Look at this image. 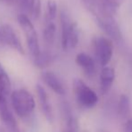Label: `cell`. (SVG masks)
Listing matches in <instances>:
<instances>
[{"instance_id": "4fadbf2b", "label": "cell", "mask_w": 132, "mask_h": 132, "mask_svg": "<svg viewBox=\"0 0 132 132\" xmlns=\"http://www.w3.org/2000/svg\"><path fill=\"white\" fill-rule=\"evenodd\" d=\"M124 0H97L98 5L107 14L115 15Z\"/></svg>"}, {"instance_id": "e0dca14e", "label": "cell", "mask_w": 132, "mask_h": 132, "mask_svg": "<svg viewBox=\"0 0 132 132\" xmlns=\"http://www.w3.org/2000/svg\"><path fill=\"white\" fill-rule=\"evenodd\" d=\"M30 14L34 20L38 19L42 14V1L40 0H29L28 5Z\"/></svg>"}, {"instance_id": "d6986e66", "label": "cell", "mask_w": 132, "mask_h": 132, "mask_svg": "<svg viewBox=\"0 0 132 132\" xmlns=\"http://www.w3.org/2000/svg\"><path fill=\"white\" fill-rule=\"evenodd\" d=\"M57 5L56 0H48L47 3V18L50 22H52L57 16Z\"/></svg>"}, {"instance_id": "ba28073f", "label": "cell", "mask_w": 132, "mask_h": 132, "mask_svg": "<svg viewBox=\"0 0 132 132\" xmlns=\"http://www.w3.org/2000/svg\"><path fill=\"white\" fill-rule=\"evenodd\" d=\"M79 42V29L76 23H72L67 34L61 38V45L63 50L75 49Z\"/></svg>"}, {"instance_id": "44dd1931", "label": "cell", "mask_w": 132, "mask_h": 132, "mask_svg": "<svg viewBox=\"0 0 132 132\" xmlns=\"http://www.w3.org/2000/svg\"><path fill=\"white\" fill-rule=\"evenodd\" d=\"M0 132H5V129H4L3 128L0 127Z\"/></svg>"}, {"instance_id": "9a60e30c", "label": "cell", "mask_w": 132, "mask_h": 132, "mask_svg": "<svg viewBox=\"0 0 132 132\" xmlns=\"http://www.w3.org/2000/svg\"><path fill=\"white\" fill-rule=\"evenodd\" d=\"M0 91L7 96L10 94L11 92V81L9 78L8 74L6 73L5 69L0 64Z\"/></svg>"}, {"instance_id": "5b68a950", "label": "cell", "mask_w": 132, "mask_h": 132, "mask_svg": "<svg viewBox=\"0 0 132 132\" xmlns=\"http://www.w3.org/2000/svg\"><path fill=\"white\" fill-rule=\"evenodd\" d=\"M0 42L19 53L24 54L21 40L14 31V29L10 24L5 23L0 26Z\"/></svg>"}, {"instance_id": "3957f363", "label": "cell", "mask_w": 132, "mask_h": 132, "mask_svg": "<svg viewBox=\"0 0 132 132\" xmlns=\"http://www.w3.org/2000/svg\"><path fill=\"white\" fill-rule=\"evenodd\" d=\"M17 20L20 26L23 30V32L25 34L27 46L30 52H31V56L33 57H37L40 52V44H39L38 35H37L34 26L31 23V20L25 14H19L17 16Z\"/></svg>"}, {"instance_id": "ffe728a7", "label": "cell", "mask_w": 132, "mask_h": 132, "mask_svg": "<svg viewBox=\"0 0 132 132\" xmlns=\"http://www.w3.org/2000/svg\"><path fill=\"white\" fill-rule=\"evenodd\" d=\"M125 132H132V119H128L124 125Z\"/></svg>"}, {"instance_id": "52a82bcc", "label": "cell", "mask_w": 132, "mask_h": 132, "mask_svg": "<svg viewBox=\"0 0 132 132\" xmlns=\"http://www.w3.org/2000/svg\"><path fill=\"white\" fill-rule=\"evenodd\" d=\"M42 78L54 93L59 95H64L66 94V88L62 81L55 73L51 71H44L42 74Z\"/></svg>"}, {"instance_id": "7a4b0ae2", "label": "cell", "mask_w": 132, "mask_h": 132, "mask_svg": "<svg viewBox=\"0 0 132 132\" xmlns=\"http://www.w3.org/2000/svg\"><path fill=\"white\" fill-rule=\"evenodd\" d=\"M73 90L76 99L80 106L84 108H93L98 103V96L92 88L83 80L75 78L73 81Z\"/></svg>"}, {"instance_id": "7c38bea8", "label": "cell", "mask_w": 132, "mask_h": 132, "mask_svg": "<svg viewBox=\"0 0 132 132\" xmlns=\"http://www.w3.org/2000/svg\"><path fill=\"white\" fill-rule=\"evenodd\" d=\"M76 62L87 76L89 77L94 76V72H95V63L91 56H89L86 53L81 52L77 54V57H76Z\"/></svg>"}, {"instance_id": "9c48e42d", "label": "cell", "mask_w": 132, "mask_h": 132, "mask_svg": "<svg viewBox=\"0 0 132 132\" xmlns=\"http://www.w3.org/2000/svg\"><path fill=\"white\" fill-rule=\"evenodd\" d=\"M36 90L37 94H38V99L40 102V108L42 110L45 118L47 119V120L49 122L53 121V111H52V107L50 103L49 96H48L47 92L45 91V89L42 86L40 85H36Z\"/></svg>"}, {"instance_id": "30bf717a", "label": "cell", "mask_w": 132, "mask_h": 132, "mask_svg": "<svg viewBox=\"0 0 132 132\" xmlns=\"http://www.w3.org/2000/svg\"><path fill=\"white\" fill-rule=\"evenodd\" d=\"M61 111L64 120V128L62 132H78V126H77V120L74 117L70 106L68 103H63L61 105Z\"/></svg>"}, {"instance_id": "5bb4252c", "label": "cell", "mask_w": 132, "mask_h": 132, "mask_svg": "<svg viewBox=\"0 0 132 132\" xmlns=\"http://www.w3.org/2000/svg\"><path fill=\"white\" fill-rule=\"evenodd\" d=\"M118 113L121 118L126 119L130 114V100L127 94H121L118 103Z\"/></svg>"}, {"instance_id": "277c9868", "label": "cell", "mask_w": 132, "mask_h": 132, "mask_svg": "<svg viewBox=\"0 0 132 132\" xmlns=\"http://www.w3.org/2000/svg\"><path fill=\"white\" fill-rule=\"evenodd\" d=\"M94 52L100 64L105 67L111 61L113 53V45L111 40L105 37H97L94 40Z\"/></svg>"}, {"instance_id": "6da1fadb", "label": "cell", "mask_w": 132, "mask_h": 132, "mask_svg": "<svg viewBox=\"0 0 132 132\" xmlns=\"http://www.w3.org/2000/svg\"><path fill=\"white\" fill-rule=\"evenodd\" d=\"M12 105L20 118H26L33 111L35 101L32 94L25 89H17L11 94Z\"/></svg>"}, {"instance_id": "2e32d148", "label": "cell", "mask_w": 132, "mask_h": 132, "mask_svg": "<svg viewBox=\"0 0 132 132\" xmlns=\"http://www.w3.org/2000/svg\"><path fill=\"white\" fill-rule=\"evenodd\" d=\"M56 25L53 22H49L46 25L45 29L43 31V39L47 44H52L54 40H55L56 35Z\"/></svg>"}, {"instance_id": "8992f818", "label": "cell", "mask_w": 132, "mask_h": 132, "mask_svg": "<svg viewBox=\"0 0 132 132\" xmlns=\"http://www.w3.org/2000/svg\"><path fill=\"white\" fill-rule=\"evenodd\" d=\"M0 120L8 128L10 132H20L15 119L11 113L7 105L6 96L0 91Z\"/></svg>"}, {"instance_id": "8fae6325", "label": "cell", "mask_w": 132, "mask_h": 132, "mask_svg": "<svg viewBox=\"0 0 132 132\" xmlns=\"http://www.w3.org/2000/svg\"><path fill=\"white\" fill-rule=\"evenodd\" d=\"M115 79V70L111 67H103L100 74V89L103 94L109 92Z\"/></svg>"}, {"instance_id": "ac0fdd59", "label": "cell", "mask_w": 132, "mask_h": 132, "mask_svg": "<svg viewBox=\"0 0 132 132\" xmlns=\"http://www.w3.org/2000/svg\"><path fill=\"white\" fill-rule=\"evenodd\" d=\"M52 60V56L49 52H42L40 51L37 57H34V63L39 68H45Z\"/></svg>"}]
</instances>
